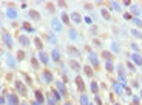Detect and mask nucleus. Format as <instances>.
Returning <instances> with one entry per match:
<instances>
[{"mask_svg": "<svg viewBox=\"0 0 142 105\" xmlns=\"http://www.w3.org/2000/svg\"><path fill=\"white\" fill-rule=\"evenodd\" d=\"M8 105H19V98L15 94H9L8 96Z\"/></svg>", "mask_w": 142, "mask_h": 105, "instance_id": "obj_1", "label": "nucleus"}, {"mask_svg": "<svg viewBox=\"0 0 142 105\" xmlns=\"http://www.w3.org/2000/svg\"><path fill=\"white\" fill-rule=\"evenodd\" d=\"M90 60H91V65H93V67H99V57H97V54H94V52L90 51Z\"/></svg>", "mask_w": 142, "mask_h": 105, "instance_id": "obj_2", "label": "nucleus"}, {"mask_svg": "<svg viewBox=\"0 0 142 105\" xmlns=\"http://www.w3.org/2000/svg\"><path fill=\"white\" fill-rule=\"evenodd\" d=\"M71 20H73L74 23H80L83 20V17L79 14V12H71Z\"/></svg>", "mask_w": 142, "mask_h": 105, "instance_id": "obj_3", "label": "nucleus"}, {"mask_svg": "<svg viewBox=\"0 0 142 105\" xmlns=\"http://www.w3.org/2000/svg\"><path fill=\"white\" fill-rule=\"evenodd\" d=\"M39 59H40L42 64H48V62H49V56L46 54L45 51H40V52H39Z\"/></svg>", "mask_w": 142, "mask_h": 105, "instance_id": "obj_4", "label": "nucleus"}, {"mask_svg": "<svg viewBox=\"0 0 142 105\" xmlns=\"http://www.w3.org/2000/svg\"><path fill=\"white\" fill-rule=\"evenodd\" d=\"M51 60H54V62H57V64H59V60H60V52H59V49H57V48L52 49V52H51Z\"/></svg>", "mask_w": 142, "mask_h": 105, "instance_id": "obj_5", "label": "nucleus"}, {"mask_svg": "<svg viewBox=\"0 0 142 105\" xmlns=\"http://www.w3.org/2000/svg\"><path fill=\"white\" fill-rule=\"evenodd\" d=\"M131 60H133V62H135L136 65H139V67L142 65V57L139 56L138 52H135V54H131Z\"/></svg>", "mask_w": 142, "mask_h": 105, "instance_id": "obj_6", "label": "nucleus"}, {"mask_svg": "<svg viewBox=\"0 0 142 105\" xmlns=\"http://www.w3.org/2000/svg\"><path fill=\"white\" fill-rule=\"evenodd\" d=\"M52 28H54V31H62V25H60V20L59 19H52Z\"/></svg>", "mask_w": 142, "mask_h": 105, "instance_id": "obj_7", "label": "nucleus"}, {"mask_svg": "<svg viewBox=\"0 0 142 105\" xmlns=\"http://www.w3.org/2000/svg\"><path fill=\"white\" fill-rule=\"evenodd\" d=\"M19 42L25 46V48H26V46H30V39L26 37V36H19Z\"/></svg>", "mask_w": 142, "mask_h": 105, "instance_id": "obj_8", "label": "nucleus"}, {"mask_svg": "<svg viewBox=\"0 0 142 105\" xmlns=\"http://www.w3.org/2000/svg\"><path fill=\"white\" fill-rule=\"evenodd\" d=\"M6 15L8 17H9V19H15V17H17V11H15V9H12V8H9V9H8L6 11Z\"/></svg>", "mask_w": 142, "mask_h": 105, "instance_id": "obj_9", "label": "nucleus"}, {"mask_svg": "<svg viewBox=\"0 0 142 105\" xmlns=\"http://www.w3.org/2000/svg\"><path fill=\"white\" fill-rule=\"evenodd\" d=\"M79 102H80V105H90V102H88V98H86V94H80Z\"/></svg>", "mask_w": 142, "mask_h": 105, "instance_id": "obj_10", "label": "nucleus"}, {"mask_svg": "<svg viewBox=\"0 0 142 105\" xmlns=\"http://www.w3.org/2000/svg\"><path fill=\"white\" fill-rule=\"evenodd\" d=\"M43 80H46V82H51V80H52L51 71H43Z\"/></svg>", "mask_w": 142, "mask_h": 105, "instance_id": "obj_11", "label": "nucleus"}, {"mask_svg": "<svg viewBox=\"0 0 142 105\" xmlns=\"http://www.w3.org/2000/svg\"><path fill=\"white\" fill-rule=\"evenodd\" d=\"M57 90L60 91V94H62V96H65V94H67V90H65V86H64V83H62V82H57Z\"/></svg>", "mask_w": 142, "mask_h": 105, "instance_id": "obj_12", "label": "nucleus"}, {"mask_svg": "<svg viewBox=\"0 0 142 105\" xmlns=\"http://www.w3.org/2000/svg\"><path fill=\"white\" fill-rule=\"evenodd\" d=\"M3 40L6 42V45H8V46H11V45H12V42H11V36H9V34H6V33L3 34Z\"/></svg>", "mask_w": 142, "mask_h": 105, "instance_id": "obj_13", "label": "nucleus"}, {"mask_svg": "<svg viewBox=\"0 0 142 105\" xmlns=\"http://www.w3.org/2000/svg\"><path fill=\"white\" fill-rule=\"evenodd\" d=\"M76 83H77V88H79V91H83V85H82V77H76Z\"/></svg>", "mask_w": 142, "mask_h": 105, "instance_id": "obj_14", "label": "nucleus"}, {"mask_svg": "<svg viewBox=\"0 0 142 105\" xmlns=\"http://www.w3.org/2000/svg\"><path fill=\"white\" fill-rule=\"evenodd\" d=\"M62 22H64L65 25H71L70 23V17H68L67 12H62Z\"/></svg>", "mask_w": 142, "mask_h": 105, "instance_id": "obj_15", "label": "nucleus"}, {"mask_svg": "<svg viewBox=\"0 0 142 105\" xmlns=\"http://www.w3.org/2000/svg\"><path fill=\"white\" fill-rule=\"evenodd\" d=\"M70 39L71 40H77V31L76 30H70Z\"/></svg>", "mask_w": 142, "mask_h": 105, "instance_id": "obj_16", "label": "nucleus"}, {"mask_svg": "<svg viewBox=\"0 0 142 105\" xmlns=\"http://www.w3.org/2000/svg\"><path fill=\"white\" fill-rule=\"evenodd\" d=\"M6 60H8L6 64L9 65V67H11V68H15V62H14V59H12L11 56H8V57H6Z\"/></svg>", "mask_w": 142, "mask_h": 105, "instance_id": "obj_17", "label": "nucleus"}, {"mask_svg": "<svg viewBox=\"0 0 142 105\" xmlns=\"http://www.w3.org/2000/svg\"><path fill=\"white\" fill-rule=\"evenodd\" d=\"M36 98H37V99H36L37 102H40V104L43 102V98H42V93H40L39 90H36Z\"/></svg>", "mask_w": 142, "mask_h": 105, "instance_id": "obj_18", "label": "nucleus"}, {"mask_svg": "<svg viewBox=\"0 0 142 105\" xmlns=\"http://www.w3.org/2000/svg\"><path fill=\"white\" fill-rule=\"evenodd\" d=\"M113 88L116 90V93L122 94V85H119V83H114V85H113Z\"/></svg>", "mask_w": 142, "mask_h": 105, "instance_id": "obj_19", "label": "nucleus"}, {"mask_svg": "<svg viewBox=\"0 0 142 105\" xmlns=\"http://www.w3.org/2000/svg\"><path fill=\"white\" fill-rule=\"evenodd\" d=\"M68 52H70V54H74V56H79V51L74 46H70V48H68Z\"/></svg>", "mask_w": 142, "mask_h": 105, "instance_id": "obj_20", "label": "nucleus"}, {"mask_svg": "<svg viewBox=\"0 0 142 105\" xmlns=\"http://www.w3.org/2000/svg\"><path fill=\"white\" fill-rule=\"evenodd\" d=\"M105 67H107V70H108L110 73H113V62H111V60H107V64H105Z\"/></svg>", "mask_w": 142, "mask_h": 105, "instance_id": "obj_21", "label": "nucleus"}, {"mask_svg": "<svg viewBox=\"0 0 142 105\" xmlns=\"http://www.w3.org/2000/svg\"><path fill=\"white\" fill-rule=\"evenodd\" d=\"M131 34H133L135 37H138V39L142 37V33H141V31H138V30H133V31H131Z\"/></svg>", "mask_w": 142, "mask_h": 105, "instance_id": "obj_22", "label": "nucleus"}, {"mask_svg": "<svg viewBox=\"0 0 142 105\" xmlns=\"http://www.w3.org/2000/svg\"><path fill=\"white\" fill-rule=\"evenodd\" d=\"M97 90H99V86H97V82H93V83H91V91L96 94V93H97Z\"/></svg>", "mask_w": 142, "mask_h": 105, "instance_id": "obj_23", "label": "nucleus"}, {"mask_svg": "<svg viewBox=\"0 0 142 105\" xmlns=\"http://www.w3.org/2000/svg\"><path fill=\"white\" fill-rule=\"evenodd\" d=\"M30 17H33V19H36V20H39V19H40V15H39L37 14V12H36V11H30Z\"/></svg>", "mask_w": 142, "mask_h": 105, "instance_id": "obj_24", "label": "nucleus"}, {"mask_svg": "<svg viewBox=\"0 0 142 105\" xmlns=\"http://www.w3.org/2000/svg\"><path fill=\"white\" fill-rule=\"evenodd\" d=\"M111 49H113L114 52L119 51V45H117V42H113V43H111Z\"/></svg>", "mask_w": 142, "mask_h": 105, "instance_id": "obj_25", "label": "nucleus"}, {"mask_svg": "<svg viewBox=\"0 0 142 105\" xmlns=\"http://www.w3.org/2000/svg\"><path fill=\"white\" fill-rule=\"evenodd\" d=\"M15 85H17V88H19V91H22V93L25 94V86H23V83H22V82H17V83H15Z\"/></svg>", "mask_w": 142, "mask_h": 105, "instance_id": "obj_26", "label": "nucleus"}, {"mask_svg": "<svg viewBox=\"0 0 142 105\" xmlns=\"http://www.w3.org/2000/svg\"><path fill=\"white\" fill-rule=\"evenodd\" d=\"M131 14L138 15V14H139V8H138V6H131Z\"/></svg>", "mask_w": 142, "mask_h": 105, "instance_id": "obj_27", "label": "nucleus"}, {"mask_svg": "<svg viewBox=\"0 0 142 105\" xmlns=\"http://www.w3.org/2000/svg\"><path fill=\"white\" fill-rule=\"evenodd\" d=\"M102 15H104L105 20H110V14L107 12V9H102Z\"/></svg>", "mask_w": 142, "mask_h": 105, "instance_id": "obj_28", "label": "nucleus"}, {"mask_svg": "<svg viewBox=\"0 0 142 105\" xmlns=\"http://www.w3.org/2000/svg\"><path fill=\"white\" fill-rule=\"evenodd\" d=\"M23 28H25V30H26V31H30V33H33V31H34V30H33V28H31V26H30V25H28V22H25V23H23Z\"/></svg>", "mask_w": 142, "mask_h": 105, "instance_id": "obj_29", "label": "nucleus"}, {"mask_svg": "<svg viewBox=\"0 0 142 105\" xmlns=\"http://www.w3.org/2000/svg\"><path fill=\"white\" fill-rule=\"evenodd\" d=\"M70 65H71V67H73V68H74L76 71H79V65H77V64H76L74 60H71V62H70Z\"/></svg>", "mask_w": 142, "mask_h": 105, "instance_id": "obj_30", "label": "nucleus"}, {"mask_svg": "<svg viewBox=\"0 0 142 105\" xmlns=\"http://www.w3.org/2000/svg\"><path fill=\"white\" fill-rule=\"evenodd\" d=\"M111 8L114 9V11H120V9H119V5H117L116 2H113V3H111Z\"/></svg>", "mask_w": 142, "mask_h": 105, "instance_id": "obj_31", "label": "nucleus"}, {"mask_svg": "<svg viewBox=\"0 0 142 105\" xmlns=\"http://www.w3.org/2000/svg\"><path fill=\"white\" fill-rule=\"evenodd\" d=\"M85 71H86V76H93V70L90 67H85Z\"/></svg>", "mask_w": 142, "mask_h": 105, "instance_id": "obj_32", "label": "nucleus"}, {"mask_svg": "<svg viewBox=\"0 0 142 105\" xmlns=\"http://www.w3.org/2000/svg\"><path fill=\"white\" fill-rule=\"evenodd\" d=\"M133 23H135L136 26H142V22L139 19H133Z\"/></svg>", "mask_w": 142, "mask_h": 105, "instance_id": "obj_33", "label": "nucleus"}, {"mask_svg": "<svg viewBox=\"0 0 142 105\" xmlns=\"http://www.w3.org/2000/svg\"><path fill=\"white\" fill-rule=\"evenodd\" d=\"M48 40H49V42H56V37H54V34H48Z\"/></svg>", "mask_w": 142, "mask_h": 105, "instance_id": "obj_34", "label": "nucleus"}, {"mask_svg": "<svg viewBox=\"0 0 142 105\" xmlns=\"http://www.w3.org/2000/svg\"><path fill=\"white\" fill-rule=\"evenodd\" d=\"M23 57H25V52H22V51H20V52H19V56H17V59H19V60H22Z\"/></svg>", "mask_w": 142, "mask_h": 105, "instance_id": "obj_35", "label": "nucleus"}, {"mask_svg": "<svg viewBox=\"0 0 142 105\" xmlns=\"http://www.w3.org/2000/svg\"><path fill=\"white\" fill-rule=\"evenodd\" d=\"M94 101H96L97 105H102V101H101V98H99V96H96V99H94Z\"/></svg>", "mask_w": 142, "mask_h": 105, "instance_id": "obj_36", "label": "nucleus"}, {"mask_svg": "<svg viewBox=\"0 0 142 105\" xmlns=\"http://www.w3.org/2000/svg\"><path fill=\"white\" fill-rule=\"evenodd\" d=\"M83 19H85V22L88 23V25H91V19H90V17H83Z\"/></svg>", "mask_w": 142, "mask_h": 105, "instance_id": "obj_37", "label": "nucleus"}, {"mask_svg": "<svg viewBox=\"0 0 142 105\" xmlns=\"http://www.w3.org/2000/svg\"><path fill=\"white\" fill-rule=\"evenodd\" d=\"M31 105H42L40 102H37V101H34V102H31Z\"/></svg>", "mask_w": 142, "mask_h": 105, "instance_id": "obj_38", "label": "nucleus"}, {"mask_svg": "<svg viewBox=\"0 0 142 105\" xmlns=\"http://www.w3.org/2000/svg\"><path fill=\"white\" fill-rule=\"evenodd\" d=\"M0 104H5V99L3 98H0Z\"/></svg>", "mask_w": 142, "mask_h": 105, "instance_id": "obj_39", "label": "nucleus"}, {"mask_svg": "<svg viewBox=\"0 0 142 105\" xmlns=\"http://www.w3.org/2000/svg\"><path fill=\"white\" fill-rule=\"evenodd\" d=\"M64 105H73V104H71V102H65Z\"/></svg>", "mask_w": 142, "mask_h": 105, "instance_id": "obj_40", "label": "nucleus"}, {"mask_svg": "<svg viewBox=\"0 0 142 105\" xmlns=\"http://www.w3.org/2000/svg\"><path fill=\"white\" fill-rule=\"evenodd\" d=\"M141 96H142V93H141Z\"/></svg>", "mask_w": 142, "mask_h": 105, "instance_id": "obj_41", "label": "nucleus"}]
</instances>
